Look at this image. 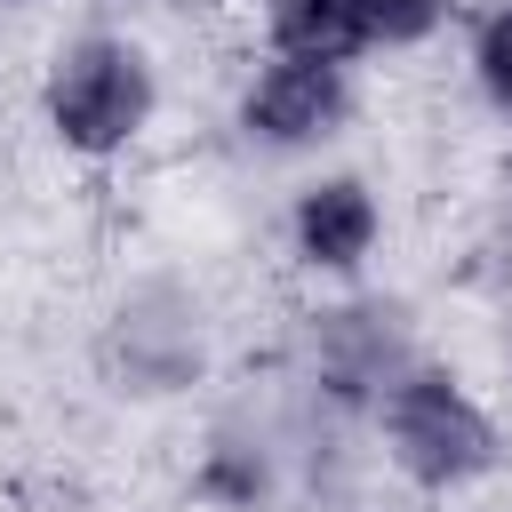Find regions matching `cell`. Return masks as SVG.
Masks as SVG:
<instances>
[{"instance_id": "obj_1", "label": "cell", "mask_w": 512, "mask_h": 512, "mask_svg": "<svg viewBox=\"0 0 512 512\" xmlns=\"http://www.w3.org/2000/svg\"><path fill=\"white\" fill-rule=\"evenodd\" d=\"M368 424H376L392 480H408L416 496H464V488L496 480L512 456L496 400L456 360H432V352H408L392 368V384L368 400Z\"/></svg>"}, {"instance_id": "obj_2", "label": "cell", "mask_w": 512, "mask_h": 512, "mask_svg": "<svg viewBox=\"0 0 512 512\" xmlns=\"http://www.w3.org/2000/svg\"><path fill=\"white\" fill-rule=\"evenodd\" d=\"M160 120V64L136 32H72L40 64V128L72 160H120Z\"/></svg>"}, {"instance_id": "obj_3", "label": "cell", "mask_w": 512, "mask_h": 512, "mask_svg": "<svg viewBox=\"0 0 512 512\" xmlns=\"http://www.w3.org/2000/svg\"><path fill=\"white\" fill-rule=\"evenodd\" d=\"M96 368L120 400H184L208 376V304L184 280H136L96 328Z\"/></svg>"}, {"instance_id": "obj_4", "label": "cell", "mask_w": 512, "mask_h": 512, "mask_svg": "<svg viewBox=\"0 0 512 512\" xmlns=\"http://www.w3.org/2000/svg\"><path fill=\"white\" fill-rule=\"evenodd\" d=\"M360 112V88H352V64H328V56H280L264 48L232 96V128L240 144L256 152H280V160H304V152H328Z\"/></svg>"}, {"instance_id": "obj_5", "label": "cell", "mask_w": 512, "mask_h": 512, "mask_svg": "<svg viewBox=\"0 0 512 512\" xmlns=\"http://www.w3.org/2000/svg\"><path fill=\"white\" fill-rule=\"evenodd\" d=\"M448 16H456V0H256L264 48H280V56H328V64L432 48L448 32Z\"/></svg>"}, {"instance_id": "obj_6", "label": "cell", "mask_w": 512, "mask_h": 512, "mask_svg": "<svg viewBox=\"0 0 512 512\" xmlns=\"http://www.w3.org/2000/svg\"><path fill=\"white\" fill-rule=\"evenodd\" d=\"M416 352L400 304L384 296H336L304 328V392L328 416H368V400L392 384V368Z\"/></svg>"}, {"instance_id": "obj_7", "label": "cell", "mask_w": 512, "mask_h": 512, "mask_svg": "<svg viewBox=\"0 0 512 512\" xmlns=\"http://www.w3.org/2000/svg\"><path fill=\"white\" fill-rule=\"evenodd\" d=\"M288 256L320 280H360L368 256L384 248V192L360 168H320L288 200Z\"/></svg>"}, {"instance_id": "obj_8", "label": "cell", "mask_w": 512, "mask_h": 512, "mask_svg": "<svg viewBox=\"0 0 512 512\" xmlns=\"http://www.w3.org/2000/svg\"><path fill=\"white\" fill-rule=\"evenodd\" d=\"M192 496L208 512H280V496H288V440L248 424V416L216 424L200 464H192Z\"/></svg>"}, {"instance_id": "obj_9", "label": "cell", "mask_w": 512, "mask_h": 512, "mask_svg": "<svg viewBox=\"0 0 512 512\" xmlns=\"http://www.w3.org/2000/svg\"><path fill=\"white\" fill-rule=\"evenodd\" d=\"M464 72L496 120H512V0H488L464 32Z\"/></svg>"}, {"instance_id": "obj_10", "label": "cell", "mask_w": 512, "mask_h": 512, "mask_svg": "<svg viewBox=\"0 0 512 512\" xmlns=\"http://www.w3.org/2000/svg\"><path fill=\"white\" fill-rule=\"evenodd\" d=\"M504 392H512V328H504Z\"/></svg>"}]
</instances>
